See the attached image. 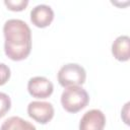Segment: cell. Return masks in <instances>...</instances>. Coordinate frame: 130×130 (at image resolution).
<instances>
[{"label": "cell", "instance_id": "6da1fadb", "mask_svg": "<svg viewBox=\"0 0 130 130\" xmlns=\"http://www.w3.org/2000/svg\"><path fill=\"white\" fill-rule=\"evenodd\" d=\"M4 52L13 61L27 58L31 51V30L27 23L21 19L11 18L3 25Z\"/></svg>", "mask_w": 130, "mask_h": 130}, {"label": "cell", "instance_id": "7a4b0ae2", "mask_svg": "<svg viewBox=\"0 0 130 130\" xmlns=\"http://www.w3.org/2000/svg\"><path fill=\"white\" fill-rule=\"evenodd\" d=\"M89 102L87 91L81 86L65 87L61 94V104L68 113H77L84 109Z\"/></svg>", "mask_w": 130, "mask_h": 130}, {"label": "cell", "instance_id": "3957f363", "mask_svg": "<svg viewBox=\"0 0 130 130\" xmlns=\"http://www.w3.org/2000/svg\"><path fill=\"white\" fill-rule=\"evenodd\" d=\"M58 82L63 87L80 86L85 82V69L77 63H68L63 65L57 74Z\"/></svg>", "mask_w": 130, "mask_h": 130}, {"label": "cell", "instance_id": "277c9868", "mask_svg": "<svg viewBox=\"0 0 130 130\" xmlns=\"http://www.w3.org/2000/svg\"><path fill=\"white\" fill-rule=\"evenodd\" d=\"M27 114L38 123L47 124L54 117V107L49 102L34 101L27 106Z\"/></svg>", "mask_w": 130, "mask_h": 130}, {"label": "cell", "instance_id": "5b68a950", "mask_svg": "<svg viewBox=\"0 0 130 130\" xmlns=\"http://www.w3.org/2000/svg\"><path fill=\"white\" fill-rule=\"evenodd\" d=\"M28 93L37 99H47L54 90V85L51 80L44 76L31 77L27 82Z\"/></svg>", "mask_w": 130, "mask_h": 130}, {"label": "cell", "instance_id": "8992f818", "mask_svg": "<svg viewBox=\"0 0 130 130\" xmlns=\"http://www.w3.org/2000/svg\"><path fill=\"white\" fill-rule=\"evenodd\" d=\"M106 125L105 114L98 109H92L83 114L79 122V130H104Z\"/></svg>", "mask_w": 130, "mask_h": 130}, {"label": "cell", "instance_id": "52a82bcc", "mask_svg": "<svg viewBox=\"0 0 130 130\" xmlns=\"http://www.w3.org/2000/svg\"><path fill=\"white\" fill-rule=\"evenodd\" d=\"M54 19V11L47 4H39L30 10V21L37 27H47Z\"/></svg>", "mask_w": 130, "mask_h": 130}, {"label": "cell", "instance_id": "ba28073f", "mask_svg": "<svg viewBox=\"0 0 130 130\" xmlns=\"http://www.w3.org/2000/svg\"><path fill=\"white\" fill-rule=\"evenodd\" d=\"M113 56L121 62H126L130 58V39L128 36H119L112 44Z\"/></svg>", "mask_w": 130, "mask_h": 130}, {"label": "cell", "instance_id": "9c48e42d", "mask_svg": "<svg viewBox=\"0 0 130 130\" xmlns=\"http://www.w3.org/2000/svg\"><path fill=\"white\" fill-rule=\"evenodd\" d=\"M0 130H37V128L28 121L18 116H12L2 123Z\"/></svg>", "mask_w": 130, "mask_h": 130}, {"label": "cell", "instance_id": "30bf717a", "mask_svg": "<svg viewBox=\"0 0 130 130\" xmlns=\"http://www.w3.org/2000/svg\"><path fill=\"white\" fill-rule=\"evenodd\" d=\"M4 4L9 10L12 11H21L25 9L28 4V0H5Z\"/></svg>", "mask_w": 130, "mask_h": 130}, {"label": "cell", "instance_id": "8fae6325", "mask_svg": "<svg viewBox=\"0 0 130 130\" xmlns=\"http://www.w3.org/2000/svg\"><path fill=\"white\" fill-rule=\"evenodd\" d=\"M11 108V100L5 92H0V118L4 117Z\"/></svg>", "mask_w": 130, "mask_h": 130}, {"label": "cell", "instance_id": "7c38bea8", "mask_svg": "<svg viewBox=\"0 0 130 130\" xmlns=\"http://www.w3.org/2000/svg\"><path fill=\"white\" fill-rule=\"evenodd\" d=\"M11 75L10 68L5 63H0V85L5 84Z\"/></svg>", "mask_w": 130, "mask_h": 130}]
</instances>
